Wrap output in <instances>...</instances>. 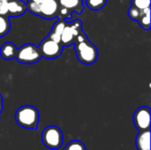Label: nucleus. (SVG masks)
Returning a JSON list of instances; mask_svg holds the SVG:
<instances>
[{"instance_id":"obj_4","label":"nucleus","mask_w":151,"mask_h":150,"mask_svg":"<svg viewBox=\"0 0 151 150\" xmlns=\"http://www.w3.org/2000/svg\"><path fill=\"white\" fill-rule=\"evenodd\" d=\"M42 57L39 48L32 43H27L17 49L15 58L20 64H35Z\"/></svg>"},{"instance_id":"obj_12","label":"nucleus","mask_w":151,"mask_h":150,"mask_svg":"<svg viewBox=\"0 0 151 150\" xmlns=\"http://www.w3.org/2000/svg\"><path fill=\"white\" fill-rule=\"evenodd\" d=\"M75 36L71 29L70 24H66L61 34V44L62 46H69L74 42Z\"/></svg>"},{"instance_id":"obj_14","label":"nucleus","mask_w":151,"mask_h":150,"mask_svg":"<svg viewBox=\"0 0 151 150\" xmlns=\"http://www.w3.org/2000/svg\"><path fill=\"white\" fill-rule=\"evenodd\" d=\"M11 24L6 16L0 15V37L4 36L10 30Z\"/></svg>"},{"instance_id":"obj_13","label":"nucleus","mask_w":151,"mask_h":150,"mask_svg":"<svg viewBox=\"0 0 151 150\" xmlns=\"http://www.w3.org/2000/svg\"><path fill=\"white\" fill-rule=\"evenodd\" d=\"M140 26L145 29L150 30V7L145 8L141 11V16L138 19Z\"/></svg>"},{"instance_id":"obj_18","label":"nucleus","mask_w":151,"mask_h":150,"mask_svg":"<svg viewBox=\"0 0 151 150\" xmlns=\"http://www.w3.org/2000/svg\"><path fill=\"white\" fill-rule=\"evenodd\" d=\"M66 22L64 20V19H58L55 24H54V26H53V28H52V32H54V33H56V34H60L61 35V34H62V32H63V30H64V28L65 27V26H66Z\"/></svg>"},{"instance_id":"obj_10","label":"nucleus","mask_w":151,"mask_h":150,"mask_svg":"<svg viewBox=\"0 0 151 150\" xmlns=\"http://www.w3.org/2000/svg\"><path fill=\"white\" fill-rule=\"evenodd\" d=\"M16 51H17V48L14 45V43L11 42H7L1 46L0 56L2 57V58L5 60H11L12 58H15Z\"/></svg>"},{"instance_id":"obj_19","label":"nucleus","mask_w":151,"mask_h":150,"mask_svg":"<svg viewBox=\"0 0 151 150\" xmlns=\"http://www.w3.org/2000/svg\"><path fill=\"white\" fill-rule=\"evenodd\" d=\"M27 10H28L30 12L39 15L40 14V4L33 1H28L27 4Z\"/></svg>"},{"instance_id":"obj_6","label":"nucleus","mask_w":151,"mask_h":150,"mask_svg":"<svg viewBox=\"0 0 151 150\" xmlns=\"http://www.w3.org/2000/svg\"><path fill=\"white\" fill-rule=\"evenodd\" d=\"M135 128L139 131H146L150 128V108L142 106L138 108L133 117Z\"/></svg>"},{"instance_id":"obj_16","label":"nucleus","mask_w":151,"mask_h":150,"mask_svg":"<svg viewBox=\"0 0 151 150\" xmlns=\"http://www.w3.org/2000/svg\"><path fill=\"white\" fill-rule=\"evenodd\" d=\"M63 150H87L86 146L81 141H70Z\"/></svg>"},{"instance_id":"obj_22","label":"nucleus","mask_w":151,"mask_h":150,"mask_svg":"<svg viewBox=\"0 0 151 150\" xmlns=\"http://www.w3.org/2000/svg\"><path fill=\"white\" fill-rule=\"evenodd\" d=\"M48 38L58 42V43H61V35L60 34H58L52 31H50V33L48 34Z\"/></svg>"},{"instance_id":"obj_3","label":"nucleus","mask_w":151,"mask_h":150,"mask_svg":"<svg viewBox=\"0 0 151 150\" xmlns=\"http://www.w3.org/2000/svg\"><path fill=\"white\" fill-rule=\"evenodd\" d=\"M42 144L50 149H58L64 142L62 130L56 126H47L42 133Z\"/></svg>"},{"instance_id":"obj_11","label":"nucleus","mask_w":151,"mask_h":150,"mask_svg":"<svg viewBox=\"0 0 151 150\" xmlns=\"http://www.w3.org/2000/svg\"><path fill=\"white\" fill-rule=\"evenodd\" d=\"M61 7L66 8L69 11H75L81 13L83 10L82 0H58Z\"/></svg>"},{"instance_id":"obj_17","label":"nucleus","mask_w":151,"mask_h":150,"mask_svg":"<svg viewBox=\"0 0 151 150\" xmlns=\"http://www.w3.org/2000/svg\"><path fill=\"white\" fill-rule=\"evenodd\" d=\"M150 2L151 0H132V6L142 11L145 8L150 7Z\"/></svg>"},{"instance_id":"obj_23","label":"nucleus","mask_w":151,"mask_h":150,"mask_svg":"<svg viewBox=\"0 0 151 150\" xmlns=\"http://www.w3.org/2000/svg\"><path fill=\"white\" fill-rule=\"evenodd\" d=\"M59 14L62 18H70L71 17V11H69L66 8L61 7V8H59V11H58V15Z\"/></svg>"},{"instance_id":"obj_2","label":"nucleus","mask_w":151,"mask_h":150,"mask_svg":"<svg viewBox=\"0 0 151 150\" xmlns=\"http://www.w3.org/2000/svg\"><path fill=\"white\" fill-rule=\"evenodd\" d=\"M75 43V51L79 61L85 65H92L95 63L98 57V51L96 47L92 44L88 38L74 42Z\"/></svg>"},{"instance_id":"obj_20","label":"nucleus","mask_w":151,"mask_h":150,"mask_svg":"<svg viewBox=\"0 0 151 150\" xmlns=\"http://www.w3.org/2000/svg\"><path fill=\"white\" fill-rule=\"evenodd\" d=\"M128 16L133 20H138L141 16V10L134 6H131V8L128 10Z\"/></svg>"},{"instance_id":"obj_9","label":"nucleus","mask_w":151,"mask_h":150,"mask_svg":"<svg viewBox=\"0 0 151 150\" xmlns=\"http://www.w3.org/2000/svg\"><path fill=\"white\" fill-rule=\"evenodd\" d=\"M135 146L138 150H150V130L139 132L135 138Z\"/></svg>"},{"instance_id":"obj_7","label":"nucleus","mask_w":151,"mask_h":150,"mask_svg":"<svg viewBox=\"0 0 151 150\" xmlns=\"http://www.w3.org/2000/svg\"><path fill=\"white\" fill-rule=\"evenodd\" d=\"M59 4L58 0H45L40 4V14L39 16L50 19L58 15Z\"/></svg>"},{"instance_id":"obj_24","label":"nucleus","mask_w":151,"mask_h":150,"mask_svg":"<svg viewBox=\"0 0 151 150\" xmlns=\"http://www.w3.org/2000/svg\"><path fill=\"white\" fill-rule=\"evenodd\" d=\"M2 111H3V97L0 95V114L2 112Z\"/></svg>"},{"instance_id":"obj_21","label":"nucleus","mask_w":151,"mask_h":150,"mask_svg":"<svg viewBox=\"0 0 151 150\" xmlns=\"http://www.w3.org/2000/svg\"><path fill=\"white\" fill-rule=\"evenodd\" d=\"M0 15H8V3L4 1H0Z\"/></svg>"},{"instance_id":"obj_26","label":"nucleus","mask_w":151,"mask_h":150,"mask_svg":"<svg viewBox=\"0 0 151 150\" xmlns=\"http://www.w3.org/2000/svg\"><path fill=\"white\" fill-rule=\"evenodd\" d=\"M0 1H4V2H8V1H10V0H0Z\"/></svg>"},{"instance_id":"obj_5","label":"nucleus","mask_w":151,"mask_h":150,"mask_svg":"<svg viewBox=\"0 0 151 150\" xmlns=\"http://www.w3.org/2000/svg\"><path fill=\"white\" fill-rule=\"evenodd\" d=\"M39 50L42 57H44L45 58L48 59H52L61 55L63 46L61 43H58L47 37L41 42Z\"/></svg>"},{"instance_id":"obj_1","label":"nucleus","mask_w":151,"mask_h":150,"mask_svg":"<svg viewBox=\"0 0 151 150\" xmlns=\"http://www.w3.org/2000/svg\"><path fill=\"white\" fill-rule=\"evenodd\" d=\"M40 114L38 110L32 105H23L15 112L16 123L26 129L36 130L38 128Z\"/></svg>"},{"instance_id":"obj_15","label":"nucleus","mask_w":151,"mask_h":150,"mask_svg":"<svg viewBox=\"0 0 151 150\" xmlns=\"http://www.w3.org/2000/svg\"><path fill=\"white\" fill-rule=\"evenodd\" d=\"M106 1L107 0H86V4L91 10L98 11L105 5Z\"/></svg>"},{"instance_id":"obj_8","label":"nucleus","mask_w":151,"mask_h":150,"mask_svg":"<svg viewBox=\"0 0 151 150\" xmlns=\"http://www.w3.org/2000/svg\"><path fill=\"white\" fill-rule=\"evenodd\" d=\"M8 3V16H20L27 11V4L21 0H10Z\"/></svg>"},{"instance_id":"obj_25","label":"nucleus","mask_w":151,"mask_h":150,"mask_svg":"<svg viewBox=\"0 0 151 150\" xmlns=\"http://www.w3.org/2000/svg\"><path fill=\"white\" fill-rule=\"evenodd\" d=\"M27 1H33V2H36V3L41 4V3H42L43 1H45V0H27Z\"/></svg>"}]
</instances>
